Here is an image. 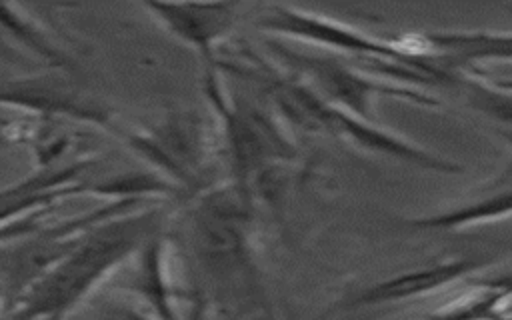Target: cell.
I'll return each instance as SVG.
<instances>
[{
    "mask_svg": "<svg viewBox=\"0 0 512 320\" xmlns=\"http://www.w3.org/2000/svg\"><path fill=\"white\" fill-rule=\"evenodd\" d=\"M166 218V208L150 202L94 226L6 312L12 320H66L116 270L162 234Z\"/></svg>",
    "mask_w": 512,
    "mask_h": 320,
    "instance_id": "obj_1",
    "label": "cell"
},
{
    "mask_svg": "<svg viewBox=\"0 0 512 320\" xmlns=\"http://www.w3.org/2000/svg\"><path fill=\"white\" fill-rule=\"evenodd\" d=\"M118 140L176 192L184 188L200 192L212 144L204 122L194 112H172L144 126L124 124Z\"/></svg>",
    "mask_w": 512,
    "mask_h": 320,
    "instance_id": "obj_2",
    "label": "cell"
},
{
    "mask_svg": "<svg viewBox=\"0 0 512 320\" xmlns=\"http://www.w3.org/2000/svg\"><path fill=\"white\" fill-rule=\"evenodd\" d=\"M0 106L18 114L92 126L114 138L124 128L102 98L80 86L74 74L60 70H42L0 82Z\"/></svg>",
    "mask_w": 512,
    "mask_h": 320,
    "instance_id": "obj_3",
    "label": "cell"
},
{
    "mask_svg": "<svg viewBox=\"0 0 512 320\" xmlns=\"http://www.w3.org/2000/svg\"><path fill=\"white\" fill-rule=\"evenodd\" d=\"M94 164V154L76 156L58 166L36 168L30 176L0 188V246L42 228L64 198L94 192V182L86 180Z\"/></svg>",
    "mask_w": 512,
    "mask_h": 320,
    "instance_id": "obj_4",
    "label": "cell"
},
{
    "mask_svg": "<svg viewBox=\"0 0 512 320\" xmlns=\"http://www.w3.org/2000/svg\"><path fill=\"white\" fill-rule=\"evenodd\" d=\"M142 8L168 36L190 48L206 68L218 66V50L242 18L238 2H144Z\"/></svg>",
    "mask_w": 512,
    "mask_h": 320,
    "instance_id": "obj_5",
    "label": "cell"
},
{
    "mask_svg": "<svg viewBox=\"0 0 512 320\" xmlns=\"http://www.w3.org/2000/svg\"><path fill=\"white\" fill-rule=\"evenodd\" d=\"M0 54L6 58H34L44 70H60L78 76L80 64L56 32L20 4L0 2Z\"/></svg>",
    "mask_w": 512,
    "mask_h": 320,
    "instance_id": "obj_6",
    "label": "cell"
},
{
    "mask_svg": "<svg viewBox=\"0 0 512 320\" xmlns=\"http://www.w3.org/2000/svg\"><path fill=\"white\" fill-rule=\"evenodd\" d=\"M480 264H482L480 260L454 258V260L438 262L434 266L398 274V276L382 280V282L366 288L364 292L356 294L342 308H362V306H374V304H382V302H398V300L422 296V294L434 292L446 284H452L454 280L472 272Z\"/></svg>",
    "mask_w": 512,
    "mask_h": 320,
    "instance_id": "obj_7",
    "label": "cell"
},
{
    "mask_svg": "<svg viewBox=\"0 0 512 320\" xmlns=\"http://www.w3.org/2000/svg\"><path fill=\"white\" fill-rule=\"evenodd\" d=\"M512 212V192H504L496 198H488L480 204L466 206L464 210H454L450 214H438L430 218L412 220L410 224L414 228H454V226H466L472 222H484L492 218H502Z\"/></svg>",
    "mask_w": 512,
    "mask_h": 320,
    "instance_id": "obj_8",
    "label": "cell"
},
{
    "mask_svg": "<svg viewBox=\"0 0 512 320\" xmlns=\"http://www.w3.org/2000/svg\"><path fill=\"white\" fill-rule=\"evenodd\" d=\"M106 320H156L144 310L130 308V306H112L106 310Z\"/></svg>",
    "mask_w": 512,
    "mask_h": 320,
    "instance_id": "obj_9",
    "label": "cell"
},
{
    "mask_svg": "<svg viewBox=\"0 0 512 320\" xmlns=\"http://www.w3.org/2000/svg\"><path fill=\"white\" fill-rule=\"evenodd\" d=\"M6 310V294H4V288L0 284V314Z\"/></svg>",
    "mask_w": 512,
    "mask_h": 320,
    "instance_id": "obj_10",
    "label": "cell"
}]
</instances>
